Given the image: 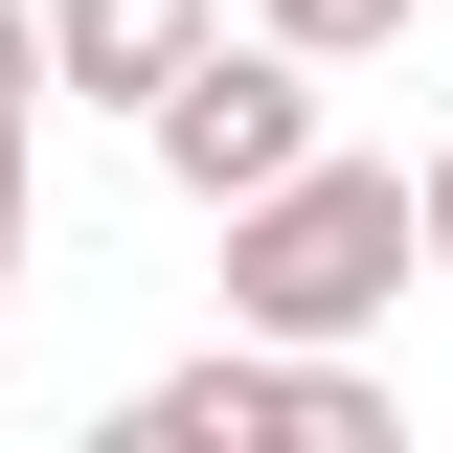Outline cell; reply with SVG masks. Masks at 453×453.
Wrapping results in <instances>:
<instances>
[{
  "mask_svg": "<svg viewBox=\"0 0 453 453\" xmlns=\"http://www.w3.org/2000/svg\"><path fill=\"white\" fill-rule=\"evenodd\" d=\"M408 273H431L408 159H295V181H250V204H226V318H250V340H363Z\"/></svg>",
  "mask_w": 453,
  "mask_h": 453,
  "instance_id": "cell-1",
  "label": "cell"
},
{
  "mask_svg": "<svg viewBox=\"0 0 453 453\" xmlns=\"http://www.w3.org/2000/svg\"><path fill=\"white\" fill-rule=\"evenodd\" d=\"M136 453H250V431H318V453H386V386L340 363V340H250L226 318V363H159V386L113 408Z\"/></svg>",
  "mask_w": 453,
  "mask_h": 453,
  "instance_id": "cell-2",
  "label": "cell"
},
{
  "mask_svg": "<svg viewBox=\"0 0 453 453\" xmlns=\"http://www.w3.org/2000/svg\"><path fill=\"white\" fill-rule=\"evenodd\" d=\"M136 136H159V181L226 226L250 181H295V159H318V46H273V23L226 46V23H204V46H181V91L136 113Z\"/></svg>",
  "mask_w": 453,
  "mask_h": 453,
  "instance_id": "cell-3",
  "label": "cell"
},
{
  "mask_svg": "<svg viewBox=\"0 0 453 453\" xmlns=\"http://www.w3.org/2000/svg\"><path fill=\"white\" fill-rule=\"evenodd\" d=\"M204 23H226V0H46V91H113V113H159Z\"/></svg>",
  "mask_w": 453,
  "mask_h": 453,
  "instance_id": "cell-4",
  "label": "cell"
},
{
  "mask_svg": "<svg viewBox=\"0 0 453 453\" xmlns=\"http://www.w3.org/2000/svg\"><path fill=\"white\" fill-rule=\"evenodd\" d=\"M273 46H318V68H363V46H408V0H250Z\"/></svg>",
  "mask_w": 453,
  "mask_h": 453,
  "instance_id": "cell-5",
  "label": "cell"
},
{
  "mask_svg": "<svg viewBox=\"0 0 453 453\" xmlns=\"http://www.w3.org/2000/svg\"><path fill=\"white\" fill-rule=\"evenodd\" d=\"M0 113H46V23H23V0H0Z\"/></svg>",
  "mask_w": 453,
  "mask_h": 453,
  "instance_id": "cell-6",
  "label": "cell"
},
{
  "mask_svg": "<svg viewBox=\"0 0 453 453\" xmlns=\"http://www.w3.org/2000/svg\"><path fill=\"white\" fill-rule=\"evenodd\" d=\"M408 226H431V273H453V136H431V159H408Z\"/></svg>",
  "mask_w": 453,
  "mask_h": 453,
  "instance_id": "cell-7",
  "label": "cell"
},
{
  "mask_svg": "<svg viewBox=\"0 0 453 453\" xmlns=\"http://www.w3.org/2000/svg\"><path fill=\"white\" fill-rule=\"evenodd\" d=\"M0 295H23V113H0Z\"/></svg>",
  "mask_w": 453,
  "mask_h": 453,
  "instance_id": "cell-8",
  "label": "cell"
}]
</instances>
